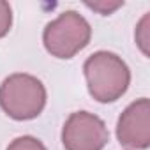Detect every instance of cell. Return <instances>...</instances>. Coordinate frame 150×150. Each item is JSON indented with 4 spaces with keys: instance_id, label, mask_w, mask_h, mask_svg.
I'll return each instance as SVG.
<instances>
[{
    "instance_id": "6da1fadb",
    "label": "cell",
    "mask_w": 150,
    "mask_h": 150,
    "mask_svg": "<svg viewBox=\"0 0 150 150\" xmlns=\"http://www.w3.org/2000/svg\"><path fill=\"white\" fill-rule=\"evenodd\" d=\"M88 94L97 103H115L129 88L131 71L127 64L111 51H96L83 64Z\"/></svg>"
},
{
    "instance_id": "7a4b0ae2",
    "label": "cell",
    "mask_w": 150,
    "mask_h": 150,
    "mask_svg": "<svg viewBox=\"0 0 150 150\" xmlns=\"http://www.w3.org/2000/svg\"><path fill=\"white\" fill-rule=\"evenodd\" d=\"M46 106V88L32 74L16 72L0 85V108L14 120H32Z\"/></svg>"
},
{
    "instance_id": "3957f363",
    "label": "cell",
    "mask_w": 150,
    "mask_h": 150,
    "mask_svg": "<svg viewBox=\"0 0 150 150\" xmlns=\"http://www.w3.org/2000/svg\"><path fill=\"white\" fill-rule=\"evenodd\" d=\"M92 37L90 23L76 11H64L50 21L42 32V42L46 51L55 58H72L88 46Z\"/></svg>"
},
{
    "instance_id": "277c9868",
    "label": "cell",
    "mask_w": 150,
    "mask_h": 150,
    "mask_svg": "<svg viewBox=\"0 0 150 150\" xmlns=\"http://www.w3.org/2000/svg\"><path fill=\"white\" fill-rule=\"evenodd\" d=\"M110 141V132L103 118L88 111H74L62 127V145L65 150H103Z\"/></svg>"
},
{
    "instance_id": "5b68a950",
    "label": "cell",
    "mask_w": 150,
    "mask_h": 150,
    "mask_svg": "<svg viewBox=\"0 0 150 150\" xmlns=\"http://www.w3.org/2000/svg\"><path fill=\"white\" fill-rule=\"evenodd\" d=\"M117 139L122 146L146 150L150 146V101L141 97L131 103L117 122Z\"/></svg>"
},
{
    "instance_id": "8992f818",
    "label": "cell",
    "mask_w": 150,
    "mask_h": 150,
    "mask_svg": "<svg viewBox=\"0 0 150 150\" xmlns=\"http://www.w3.org/2000/svg\"><path fill=\"white\" fill-rule=\"evenodd\" d=\"M134 39H136V44L141 50V53L145 57H148L150 55V13H146L136 25Z\"/></svg>"
},
{
    "instance_id": "52a82bcc",
    "label": "cell",
    "mask_w": 150,
    "mask_h": 150,
    "mask_svg": "<svg viewBox=\"0 0 150 150\" xmlns=\"http://www.w3.org/2000/svg\"><path fill=\"white\" fill-rule=\"evenodd\" d=\"M6 150H46L44 143L34 136H20L9 143Z\"/></svg>"
},
{
    "instance_id": "ba28073f",
    "label": "cell",
    "mask_w": 150,
    "mask_h": 150,
    "mask_svg": "<svg viewBox=\"0 0 150 150\" xmlns=\"http://www.w3.org/2000/svg\"><path fill=\"white\" fill-rule=\"evenodd\" d=\"M85 6L103 16H108L111 13H115L117 9H120L124 6L122 0H117V2H111V0H97V2H85Z\"/></svg>"
},
{
    "instance_id": "9c48e42d",
    "label": "cell",
    "mask_w": 150,
    "mask_h": 150,
    "mask_svg": "<svg viewBox=\"0 0 150 150\" xmlns=\"http://www.w3.org/2000/svg\"><path fill=\"white\" fill-rule=\"evenodd\" d=\"M13 27V9L9 2L0 0V39L6 37Z\"/></svg>"
}]
</instances>
